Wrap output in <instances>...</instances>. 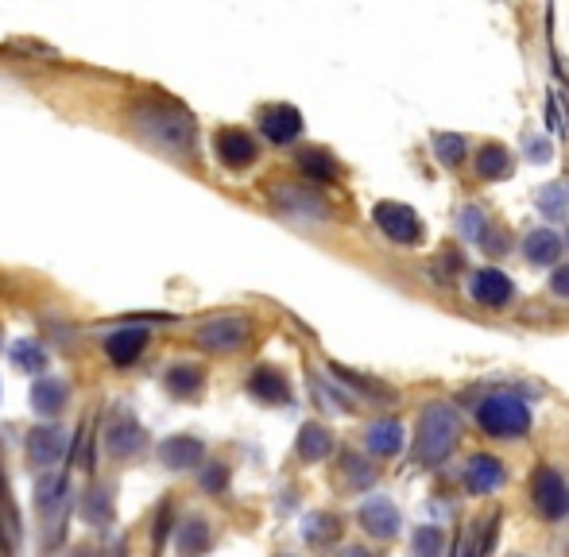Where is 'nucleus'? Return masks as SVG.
Masks as SVG:
<instances>
[{
	"label": "nucleus",
	"mask_w": 569,
	"mask_h": 557,
	"mask_svg": "<svg viewBox=\"0 0 569 557\" xmlns=\"http://www.w3.org/2000/svg\"><path fill=\"white\" fill-rule=\"evenodd\" d=\"M357 519L372 538H395V534H399V511H395V503L384 496L364 499L357 511Z\"/></svg>",
	"instance_id": "f8f14e48"
},
{
	"label": "nucleus",
	"mask_w": 569,
	"mask_h": 557,
	"mask_svg": "<svg viewBox=\"0 0 569 557\" xmlns=\"http://www.w3.org/2000/svg\"><path fill=\"white\" fill-rule=\"evenodd\" d=\"M260 128L271 144H291L302 136V113L295 105H268L260 113Z\"/></svg>",
	"instance_id": "ddd939ff"
},
{
	"label": "nucleus",
	"mask_w": 569,
	"mask_h": 557,
	"mask_svg": "<svg viewBox=\"0 0 569 557\" xmlns=\"http://www.w3.org/2000/svg\"><path fill=\"white\" fill-rule=\"evenodd\" d=\"M337 530H341V523H337L333 515H322V511H318V515H310V519H306L302 534H306V542H310V546H326V542L337 538Z\"/></svg>",
	"instance_id": "7c9ffc66"
},
{
	"label": "nucleus",
	"mask_w": 569,
	"mask_h": 557,
	"mask_svg": "<svg viewBox=\"0 0 569 557\" xmlns=\"http://www.w3.org/2000/svg\"><path fill=\"white\" fill-rule=\"evenodd\" d=\"M446 550V538L438 527H419L415 530V554L419 557H442Z\"/></svg>",
	"instance_id": "473e14b6"
},
{
	"label": "nucleus",
	"mask_w": 569,
	"mask_h": 557,
	"mask_svg": "<svg viewBox=\"0 0 569 557\" xmlns=\"http://www.w3.org/2000/svg\"><path fill=\"white\" fill-rule=\"evenodd\" d=\"M453 557H477V550H473V527L461 534V542H457V554Z\"/></svg>",
	"instance_id": "ea45409f"
},
{
	"label": "nucleus",
	"mask_w": 569,
	"mask_h": 557,
	"mask_svg": "<svg viewBox=\"0 0 569 557\" xmlns=\"http://www.w3.org/2000/svg\"><path fill=\"white\" fill-rule=\"evenodd\" d=\"M128 120L155 151H163L171 159H190L194 155V117L175 101H167V97L136 101L128 109Z\"/></svg>",
	"instance_id": "f257e3e1"
},
{
	"label": "nucleus",
	"mask_w": 569,
	"mask_h": 557,
	"mask_svg": "<svg viewBox=\"0 0 569 557\" xmlns=\"http://www.w3.org/2000/svg\"><path fill=\"white\" fill-rule=\"evenodd\" d=\"M546 128H550V132H566V117L558 113V97L546 101Z\"/></svg>",
	"instance_id": "4c0bfd02"
},
{
	"label": "nucleus",
	"mask_w": 569,
	"mask_h": 557,
	"mask_svg": "<svg viewBox=\"0 0 569 557\" xmlns=\"http://www.w3.org/2000/svg\"><path fill=\"white\" fill-rule=\"evenodd\" d=\"M345 472H349V484H353V488H372V480H376V469L364 465L360 457H349V461H345Z\"/></svg>",
	"instance_id": "f704fd0d"
},
{
	"label": "nucleus",
	"mask_w": 569,
	"mask_h": 557,
	"mask_svg": "<svg viewBox=\"0 0 569 557\" xmlns=\"http://www.w3.org/2000/svg\"><path fill=\"white\" fill-rule=\"evenodd\" d=\"M550 291L558 294V298H569V264H562L554 271V279H550Z\"/></svg>",
	"instance_id": "58836bf2"
},
{
	"label": "nucleus",
	"mask_w": 569,
	"mask_h": 557,
	"mask_svg": "<svg viewBox=\"0 0 569 557\" xmlns=\"http://www.w3.org/2000/svg\"><path fill=\"white\" fill-rule=\"evenodd\" d=\"M368 449L376 453V457H395L399 449H403V426L395 422V418H380V422H372L368 426Z\"/></svg>",
	"instance_id": "5701e85b"
},
{
	"label": "nucleus",
	"mask_w": 569,
	"mask_h": 557,
	"mask_svg": "<svg viewBox=\"0 0 569 557\" xmlns=\"http://www.w3.org/2000/svg\"><path fill=\"white\" fill-rule=\"evenodd\" d=\"M66 399H70V387L62 380H55V376H39V380L31 383V411L35 414L55 418L66 407Z\"/></svg>",
	"instance_id": "a211bd4d"
},
{
	"label": "nucleus",
	"mask_w": 569,
	"mask_h": 557,
	"mask_svg": "<svg viewBox=\"0 0 569 557\" xmlns=\"http://www.w3.org/2000/svg\"><path fill=\"white\" fill-rule=\"evenodd\" d=\"M511 151L504 144H488V147H480V155H477V171L480 178H508L511 175Z\"/></svg>",
	"instance_id": "a878e982"
},
{
	"label": "nucleus",
	"mask_w": 569,
	"mask_h": 557,
	"mask_svg": "<svg viewBox=\"0 0 569 557\" xmlns=\"http://www.w3.org/2000/svg\"><path fill=\"white\" fill-rule=\"evenodd\" d=\"M70 492V480L66 472H39L35 476V511L39 515H55Z\"/></svg>",
	"instance_id": "f3484780"
},
{
	"label": "nucleus",
	"mask_w": 569,
	"mask_h": 557,
	"mask_svg": "<svg viewBox=\"0 0 569 557\" xmlns=\"http://www.w3.org/2000/svg\"><path fill=\"white\" fill-rule=\"evenodd\" d=\"M457 225H461V233L469 236V240H484V236H488V217H484V213H480L477 206H465V209H461Z\"/></svg>",
	"instance_id": "72a5a7b5"
},
{
	"label": "nucleus",
	"mask_w": 569,
	"mask_h": 557,
	"mask_svg": "<svg viewBox=\"0 0 569 557\" xmlns=\"http://www.w3.org/2000/svg\"><path fill=\"white\" fill-rule=\"evenodd\" d=\"M477 422L492 438H523L531 430V411L519 395H488L477 407Z\"/></svg>",
	"instance_id": "7ed1b4c3"
},
{
	"label": "nucleus",
	"mask_w": 569,
	"mask_h": 557,
	"mask_svg": "<svg viewBox=\"0 0 569 557\" xmlns=\"http://www.w3.org/2000/svg\"><path fill=\"white\" fill-rule=\"evenodd\" d=\"M566 198H569V194H566Z\"/></svg>",
	"instance_id": "37998d69"
},
{
	"label": "nucleus",
	"mask_w": 569,
	"mask_h": 557,
	"mask_svg": "<svg viewBox=\"0 0 569 557\" xmlns=\"http://www.w3.org/2000/svg\"><path fill=\"white\" fill-rule=\"evenodd\" d=\"M535 202H539V213L546 217V221H562V217H566V190H562V182L542 186Z\"/></svg>",
	"instance_id": "c756f323"
},
{
	"label": "nucleus",
	"mask_w": 569,
	"mask_h": 557,
	"mask_svg": "<svg viewBox=\"0 0 569 557\" xmlns=\"http://www.w3.org/2000/svg\"><path fill=\"white\" fill-rule=\"evenodd\" d=\"M341 557H372L368 550H360V546H349V550H341Z\"/></svg>",
	"instance_id": "79ce46f5"
},
{
	"label": "nucleus",
	"mask_w": 569,
	"mask_h": 557,
	"mask_svg": "<svg viewBox=\"0 0 569 557\" xmlns=\"http://www.w3.org/2000/svg\"><path fill=\"white\" fill-rule=\"evenodd\" d=\"M202 457H206V445H202V438H194V434H175V438L159 441V461L175 472L190 469V465H202Z\"/></svg>",
	"instance_id": "2eb2a0df"
},
{
	"label": "nucleus",
	"mask_w": 569,
	"mask_h": 557,
	"mask_svg": "<svg viewBox=\"0 0 569 557\" xmlns=\"http://www.w3.org/2000/svg\"><path fill=\"white\" fill-rule=\"evenodd\" d=\"M527 159L531 163H546L550 159V140L546 136H527Z\"/></svg>",
	"instance_id": "e433bc0d"
},
{
	"label": "nucleus",
	"mask_w": 569,
	"mask_h": 557,
	"mask_svg": "<svg viewBox=\"0 0 569 557\" xmlns=\"http://www.w3.org/2000/svg\"><path fill=\"white\" fill-rule=\"evenodd\" d=\"M213 151H217V159H221L225 167H233V171L252 167V163H256V155H260L256 140H252L248 132H240V128H221V132H217V140H213Z\"/></svg>",
	"instance_id": "9d476101"
},
{
	"label": "nucleus",
	"mask_w": 569,
	"mask_h": 557,
	"mask_svg": "<svg viewBox=\"0 0 569 557\" xmlns=\"http://www.w3.org/2000/svg\"><path fill=\"white\" fill-rule=\"evenodd\" d=\"M248 333H252V325L244 322V318L225 314V318H213V322L198 325V345L206 352H237L248 341Z\"/></svg>",
	"instance_id": "6e6552de"
},
{
	"label": "nucleus",
	"mask_w": 569,
	"mask_h": 557,
	"mask_svg": "<svg viewBox=\"0 0 569 557\" xmlns=\"http://www.w3.org/2000/svg\"><path fill=\"white\" fill-rule=\"evenodd\" d=\"M248 391H252L260 403H271V407H283V403L291 399V387L283 380V372H275V368H256L252 380H248Z\"/></svg>",
	"instance_id": "aec40b11"
},
{
	"label": "nucleus",
	"mask_w": 569,
	"mask_h": 557,
	"mask_svg": "<svg viewBox=\"0 0 569 557\" xmlns=\"http://www.w3.org/2000/svg\"><path fill=\"white\" fill-rule=\"evenodd\" d=\"M229 484V469L225 465H210V469L202 472V488H210V492H221Z\"/></svg>",
	"instance_id": "c9c22d12"
},
{
	"label": "nucleus",
	"mask_w": 569,
	"mask_h": 557,
	"mask_svg": "<svg viewBox=\"0 0 569 557\" xmlns=\"http://www.w3.org/2000/svg\"><path fill=\"white\" fill-rule=\"evenodd\" d=\"M461 422L453 414L450 403H430L419 418V438H415V465L422 469H438L457 445Z\"/></svg>",
	"instance_id": "f03ea898"
},
{
	"label": "nucleus",
	"mask_w": 569,
	"mask_h": 557,
	"mask_svg": "<svg viewBox=\"0 0 569 557\" xmlns=\"http://www.w3.org/2000/svg\"><path fill=\"white\" fill-rule=\"evenodd\" d=\"M531 499H535L539 515L554 519V523L569 515V484L554 469H546V465L531 476Z\"/></svg>",
	"instance_id": "39448f33"
},
{
	"label": "nucleus",
	"mask_w": 569,
	"mask_h": 557,
	"mask_svg": "<svg viewBox=\"0 0 569 557\" xmlns=\"http://www.w3.org/2000/svg\"><path fill=\"white\" fill-rule=\"evenodd\" d=\"M144 445H148V434H144V426H140L132 414H120L117 422L105 430V449H109V457H117V461H128V457L144 453Z\"/></svg>",
	"instance_id": "1a4fd4ad"
},
{
	"label": "nucleus",
	"mask_w": 569,
	"mask_h": 557,
	"mask_svg": "<svg viewBox=\"0 0 569 557\" xmlns=\"http://www.w3.org/2000/svg\"><path fill=\"white\" fill-rule=\"evenodd\" d=\"M372 221L380 225V233L395 240V244H419L422 240V221L419 213L403 202H380L372 209Z\"/></svg>",
	"instance_id": "20e7f679"
},
{
	"label": "nucleus",
	"mask_w": 569,
	"mask_h": 557,
	"mask_svg": "<svg viewBox=\"0 0 569 557\" xmlns=\"http://www.w3.org/2000/svg\"><path fill=\"white\" fill-rule=\"evenodd\" d=\"M271 202L283 209L287 217H306V221H326V217H330L322 194L302 190V186H291V182H275V186H271Z\"/></svg>",
	"instance_id": "423d86ee"
},
{
	"label": "nucleus",
	"mask_w": 569,
	"mask_h": 557,
	"mask_svg": "<svg viewBox=\"0 0 569 557\" xmlns=\"http://www.w3.org/2000/svg\"><path fill=\"white\" fill-rule=\"evenodd\" d=\"M175 546H179L182 557H202L213 546V534L206 519H186L175 534Z\"/></svg>",
	"instance_id": "b1692460"
},
{
	"label": "nucleus",
	"mask_w": 569,
	"mask_h": 557,
	"mask_svg": "<svg viewBox=\"0 0 569 557\" xmlns=\"http://www.w3.org/2000/svg\"><path fill=\"white\" fill-rule=\"evenodd\" d=\"M70 449V434L59 430V426H35L28 434V461L31 469L39 472H51L66 457Z\"/></svg>",
	"instance_id": "0eeeda50"
},
{
	"label": "nucleus",
	"mask_w": 569,
	"mask_h": 557,
	"mask_svg": "<svg viewBox=\"0 0 569 557\" xmlns=\"http://www.w3.org/2000/svg\"><path fill=\"white\" fill-rule=\"evenodd\" d=\"M144 349H148V329H144V325H124V329L105 337V356H109L117 368L136 364Z\"/></svg>",
	"instance_id": "9b49d317"
},
{
	"label": "nucleus",
	"mask_w": 569,
	"mask_h": 557,
	"mask_svg": "<svg viewBox=\"0 0 569 557\" xmlns=\"http://www.w3.org/2000/svg\"><path fill=\"white\" fill-rule=\"evenodd\" d=\"M523 256H527V264H535V267L558 264V256H562V236L550 233V229L527 233V240H523Z\"/></svg>",
	"instance_id": "412c9836"
},
{
	"label": "nucleus",
	"mask_w": 569,
	"mask_h": 557,
	"mask_svg": "<svg viewBox=\"0 0 569 557\" xmlns=\"http://www.w3.org/2000/svg\"><path fill=\"white\" fill-rule=\"evenodd\" d=\"M70 557H105V554H101V550H93V546H78Z\"/></svg>",
	"instance_id": "a19ab883"
},
{
	"label": "nucleus",
	"mask_w": 569,
	"mask_h": 557,
	"mask_svg": "<svg viewBox=\"0 0 569 557\" xmlns=\"http://www.w3.org/2000/svg\"><path fill=\"white\" fill-rule=\"evenodd\" d=\"M78 511H82V519H86L90 527H109V523L117 519V503H113V492H109L105 484H93L90 492L82 496V503H78Z\"/></svg>",
	"instance_id": "6ab92c4d"
},
{
	"label": "nucleus",
	"mask_w": 569,
	"mask_h": 557,
	"mask_svg": "<svg viewBox=\"0 0 569 557\" xmlns=\"http://www.w3.org/2000/svg\"><path fill=\"white\" fill-rule=\"evenodd\" d=\"M434 151H438V159H442L446 167L465 163V140L453 136V132H438V136H434Z\"/></svg>",
	"instance_id": "2f4dec72"
},
{
	"label": "nucleus",
	"mask_w": 569,
	"mask_h": 557,
	"mask_svg": "<svg viewBox=\"0 0 569 557\" xmlns=\"http://www.w3.org/2000/svg\"><path fill=\"white\" fill-rule=\"evenodd\" d=\"M0 538L8 542V550H16V542H20V515L8 496V484H0Z\"/></svg>",
	"instance_id": "cd10ccee"
},
{
	"label": "nucleus",
	"mask_w": 569,
	"mask_h": 557,
	"mask_svg": "<svg viewBox=\"0 0 569 557\" xmlns=\"http://www.w3.org/2000/svg\"><path fill=\"white\" fill-rule=\"evenodd\" d=\"M295 449H299L302 461H326L333 453V434L326 430V426H318V422H306L299 430V441H295Z\"/></svg>",
	"instance_id": "4be33fe9"
},
{
	"label": "nucleus",
	"mask_w": 569,
	"mask_h": 557,
	"mask_svg": "<svg viewBox=\"0 0 569 557\" xmlns=\"http://www.w3.org/2000/svg\"><path fill=\"white\" fill-rule=\"evenodd\" d=\"M12 364L20 368V372H43L47 368V349L39 345V341H16L12 345Z\"/></svg>",
	"instance_id": "bb28decb"
},
{
	"label": "nucleus",
	"mask_w": 569,
	"mask_h": 557,
	"mask_svg": "<svg viewBox=\"0 0 569 557\" xmlns=\"http://www.w3.org/2000/svg\"><path fill=\"white\" fill-rule=\"evenodd\" d=\"M299 167L306 175L314 178V182H330L337 175V163H333L326 151H318V147H310V151H302L299 155Z\"/></svg>",
	"instance_id": "c85d7f7f"
},
{
	"label": "nucleus",
	"mask_w": 569,
	"mask_h": 557,
	"mask_svg": "<svg viewBox=\"0 0 569 557\" xmlns=\"http://www.w3.org/2000/svg\"><path fill=\"white\" fill-rule=\"evenodd\" d=\"M163 383H167V391H171L175 399H190V395H198V391H202L206 372H202L198 364H175V368L163 376Z\"/></svg>",
	"instance_id": "393cba45"
},
{
	"label": "nucleus",
	"mask_w": 569,
	"mask_h": 557,
	"mask_svg": "<svg viewBox=\"0 0 569 557\" xmlns=\"http://www.w3.org/2000/svg\"><path fill=\"white\" fill-rule=\"evenodd\" d=\"M469 294L477 298L480 306H492V310H500V306H508L515 287H511V279L504 271H496V267H484L473 275V283H469Z\"/></svg>",
	"instance_id": "4468645a"
},
{
	"label": "nucleus",
	"mask_w": 569,
	"mask_h": 557,
	"mask_svg": "<svg viewBox=\"0 0 569 557\" xmlns=\"http://www.w3.org/2000/svg\"><path fill=\"white\" fill-rule=\"evenodd\" d=\"M500 484H504V465H500L496 457L477 453V457L465 465V488H469L473 496H492Z\"/></svg>",
	"instance_id": "dca6fc26"
},
{
	"label": "nucleus",
	"mask_w": 569,
	"mask_h": 557,
	"mask_svg": "<svg viewBox=\"0 0 569 557\" xmlns=\"http://www.w3.org/2000/svg\"><path fill=\"white\" fill-rule=\"evenodd\" d=\"M566 236H569V233H566Z\"/></svg>",
	"instance_id": "c03bdc74"
}]
</instances>
